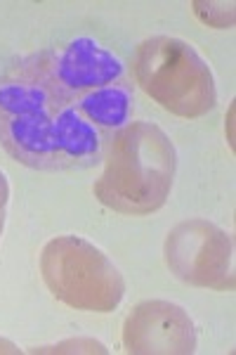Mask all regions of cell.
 <instances>
[{
    "instance_id": "1",
    "label": "cell",
    "mask_w": 236,
    "mask_h": 355,
    "mask_svg": "<svg viewBox=\"0 0 236 355\" xmlns=\"http://www.w3.org/2000/svg\"><path fill=\"white\" fill-rule=\"evenodd\" d=\"M130 110L125 67L92 38L15 57L0 69V145L28 168L95 166Z\"/></svg>"
},
{
    "instance_id": "2",
    "label": "cell",
    "mask_w": 236,
    "mask_h": 355,
    "mask_svg": "<svg viewBox=\"0 0 236 355\" xmlns=\"http://www.w3.org/2000/svg\"><path fill=\"white\" fill-rule=\"evenodd\" d=\"M102 159L105 171L92 190L107 209L125 216H149L168 202L177 154L156 123H125L109 140Z\"/></svg>"
},
{
    "instance_id": "3",
    "label": "cell",
    "mask_w": 236,
    "mask_h": 355,
    "mask_svg": "<svg viewBox=\"0 0 236 355\" xmlns=\"http://www.w3.org/2000/svg\"><path fill=\"white\" fill-rule=\"evenodd\" d=\"M132 71L140 88L175 116L201 119L212 112L217 102L210 67L182 38L152 36L142 41Z\"/></svg>"
},
{
    "instance_id": "4",
    "label": "cell",
    "mask_w": 236,
    "mask_h": 355,
    "mask_svg": "<svg viewBox=\"0 0 236 355\" xmlns=\"http://www.w3.org/2000/svg\"><path fill=\"white\" fill-rule=\"evenodd\" d=\"M40 275L57 301L85 313H111L123 301L118 268L95 244L76 234L55 237L40 251Z\"/></svg>"
},
{
    "instance_id": "5",
    "label": "cell",
    "mask_w": 236,
    "mask_h": 355,
    "mask_svg": "<svg viewBox=\"0 0 236 355\" xmlns=\"http://www.w3.org/2000/svg\"><path fill=\"white\" fill-rule=\"evenodd\" d=\"M165 263L184 284L201 289L232 291L234 242L222 227L203 218L182 220L165 237Z\"/></svg>"
},
{
    "instance_id": "6",
    "label": "cell",
    "mask_w": 236,
    "mask_h": 355,
    "mask_svg": "<svg viewBox=\"0 0 236 355\" xmlns=\"http://www.w3.org/2000/svg\"><path fill=\"white\" fill-rule=\"evenodd\" d=\"M123 346L132 355H189L197 351V329L177 303L142 301L123 322Z\"/></svg>"
},
{
    "instance_id": "7",
    "label": "cell",
    "mask_w": 236,
    "mask_h": 355,
    "mask_svg": "<svg viewBox=\"0 0 236 355\" xmlns=\"http://www.w3.org/2000/svg\"><path fill=\"white\" fill-rule=\"evenodd\" d=\"M194 15L199 17L203 24L215 28H232L234 26V3H203L197 0L192 3Z\"/></svg>"
},
{
    "instance_id": "8",
    "label": "cell",
    "mask_w": 236,
    "mask_h": 355,
    "mask_svg": "<svg viewBox=\"0 0 236 355\" xmlns=\"http://www.w3.org/2000/svg\"><path fill=\"white\" fill-rule=\"evenodd\" d=\"M31 353H107L105 343L95 341V339H66V341H60L55 346H40V348H33Z\"/></svg>"
},
{
    "instance_id": "9",
    "label": "cell",
    "mask_w": 236,
    "mask_h": 355,
    "mask_svg": "<svg viewBox=\"0 0 236 355\" xmlns=\"http://www.w3.org/2000/svg\"><path fill=\"white\" fill-rule=\"evenodd\" d=\"M8 199H10V185L8 178L0 171V234L5 230V214H8Z\"/></svg>"
},
{
    "instance_id": "10",
    "label": "cell",
    "mask_w": 236,
    "mask_h": 355,
    "mask_svg": "<svg viewBox=\"0 0 236 355\" xmlns=\"http://www.w3.org/2000/svg\"><path fill=\"white\" fill-rule=\"evenodd\" d=\"M0 353H19V348H17L12 341L0 339Z\"/></svg>"
}]
</instances>
